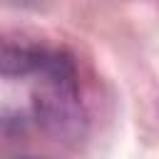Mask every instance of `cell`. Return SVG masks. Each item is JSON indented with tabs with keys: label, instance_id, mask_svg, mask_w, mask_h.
I'll use <instances>...</instances> for the list:
<instances>
[{
	"label": "cell",
	"instance_id": "1",
	"mask_svg": "<svg viewBox=\"0 0 159 159\" xmlns=\"http://www.w3.org/2000/svg\"><path fill=\"white\" fill-rule=\"evenodd\" d=\"M35 89V114L42 127L57 137H70L80 129L82 104L77 87V70L70 55L47 52Z\"/></svg>",
	"mask_w": 159,
	"mask_h": 159
},
{
	"label": "cell",
	"instance_id": "2",
	"mask_svg": "<svg viewBox=\"0 0 159 159\" xmlns=\"http://www.w3.org/2000/svg\"><path fill=\"white\" fill-rule=\"evenodd\" d=\"M47 57V50L30 40L27 35L2 30L0 32V75L2 77H22L37 72Z\"/></svg>",
	"mask_w": 159,
	"mask_h": 159
},
{
	"label": "cell",
	"instance_id": "3",
	"mask_svg": "<svg viewBox=\"0 0 159 159\" xmlns=\"http://www.w3.org/2000/svg\"><path fill=\"white\" fill-rule=\"evenodd\" d=\"M17 159H35V157H17Z\"/></svg>",
	"mask_w": 159,
	"mask_h": 159
}]
</instances>
